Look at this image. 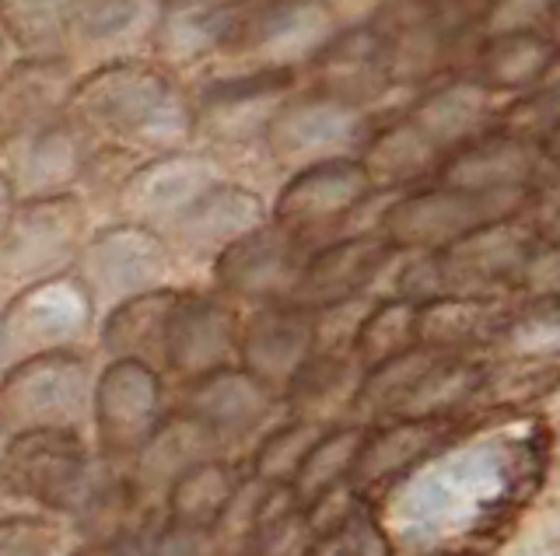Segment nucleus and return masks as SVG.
Segmentation results:
<instances>
[{
    "label": "nucleus",
    "mask_w": 560,
    "mask_h": 556,
    "mask_svg": "<svg viewBox=\"0 0 560 556\" xmlns=\"http://www.w3.org/2000/svg\"><path fill=\"white\" fill-rule=\"evenodd\" d=\"M175 294L179 287L148 291L102 311L95 326L102 354H109V360H144L151 368H162L165 322Z\"/></svg>",
    "instance_id": "obj_29"
},
{
    "label": "nucleus",
    "mask_w": 560,
    "mask_h": 556,
    "mask_svg": "<svg viewBox=\"0 0 560 556\" xmlns=\"http://www.w3.org/2000/svg\"><path fill=\"white\" fill-rule=\"evenodd\" d=\"M74 556H151V549L140 546L133 535H116V539H95V543L81 546Z\"/></svg>",
    "instance_id": "obj_46"
},
{
    "label": "nucleus",
    "mask_w": 560,
    "mask_h": 556,
    "mask_svg": "<svg viewBox=\"0 0 560 556\" xmlns=\"http://www.w3.org/2000/svg\"><path fill=\"white\" fill-rule=\"evenodd\" d=\"M396 252L399 249H393L378 232H350L329 238L308 252L288 301L319 311L350 298H364L375 291Z\"/></svg>",
    "instance_id": "obj_18"
},
{
    "label": "nucleus",
    "mask_w": 560,
    "mask_h": 556,
    "mask_svg": "<svg viewBox=\"0 0 560 556\" xmlns=\"http://www.w3.org/2000/svg\"><path fill=\"white\" fill-rule=\"evenodd\" d=\"M238 305L224 298L221 291L179 287L165 322L162 368L186 381L228 368L238 351Z\"/></svg>",
    "instance_id": "obj_16"
},
{
    "label": "nucleus",
    "mask_w": 560,
    "mask_h": 556,
    "mask_svg": "<svg viewBox=\"0 0 560 556\" xmlns=\"http://www.w3.org/2000/svg\"><path fill=\"white\" fill-rule=\"evenodd\" d=\"M92 228L95 214L81 193L14 200L0 235V291L70 273Z\"/></svg>",
    "instance_id": "obj_4"
},
{
    "label": "nucleus",
    "mask_w": 560,
    "mask_h": 556,
    "mask_svg": "<svg viewBox=\"0 0 560 556\" xmlns=\"http://www.w3.org/2000/svg\"><path fill=\"white\" fill-rule=\"evenodd\" d=\"M515 298L547 301L560 298V246L557 238H536V246L525 256L515 281Z\"/></svg>",
    "instance_id": "obj_42"
},
{
    "label": "nucleus",
    "mask_w": 560,
    "mask_h": 556,
    "mask_svg": "<svg viewBox=\"0 0 560 556\" xmlns=\"http://www.w3.org/2000/svg\"><path fill=\"white\" fill-rule=\"evenodd\" d=\"M413 319H417V301L396 298V294H389V298H372V305H368V311L354 329V340H350V354L358 357L361 371L413 346L417 343Z\"/></svg>",
    "instance_id": "obj_37"
},
{
    "label": "nucleus",
    "mask_w": 560,
    "mask_h": 556,
    "mask_svg": "<svg viewBox=\"0 0 560 556\" xmlns=\"http://www.w3.org/2000/svg\"><path fill=\"white\" fill-rule=\"evenodd\" d=\"M270 221V193L238 182V179H221L207 189L200 200H192L186 211L175 217L162 238L168 241L172 256L192 267H207L238 241L253 228Z\"/></svg>",
    "instance_id": "obj_14"
},
{
    "label": "nucleus",
    "mask_w": 560,
    "mask_h": 556,
    "mask_svg": "<svg viewBox=\"0 0 560 556\" xmlns=\"http://www.w3.org/2000/svg\"><path fill=\"white\" fill-rule=\"evenodd\" d=\"M95 326L98 311L74 273L25 284L0 305V360L14 364L49 351H74Z\"/></svg>",
    "instance_id": "obj_9"
},
{
    "label": "nucleus",
    "mask_w": 560,
    "mask_h": 556,
    "mask_svg": "<svg viewBox=\"0 0 560 556\" xmlns=\"http://www.w3.org/2000/svg\"><path fill=\"white\" fill-rule=\"evenodd\" d=\"M224 0H154L158 8V32L186 28L203 22L210 11H218Z\"/></svg>",
    "instance_id": "obj_45"
},
{
    "label": "nucleus",
    "mask_w": 560,
    "mask_h": 556,
    "mask_svg": "<svg viewBox=\"0 0 560 556\" xmlns=\"http://www.w3.org/2000/svg\"><path fill=\"white\" fill-rule=\"evenodd\" d=\"M315 354V311L294 301L253 305L238 322V368L249 371L273 395H284L288 381Z\"/></svg>",
    "instance_id": "obj_20"
},
{
    "label": "nucleus",
    "mask_w": 560,
    "mask_h": 556,
    "mask_svg": "<svg viewBox=\"0 0 560 556\" xmlns=\"http://www.w3.org/2000/svg\"><path fill=\"white\" fill-rule=\"evenodd\" d=\"M459 71L483 84L487 92L512 98L560 74V46L557 36H547V32H508V36L469 39Z\"/></svg>",
    "instance_id": "obj_25"
},
{
    "label": "nucleus",
    "mask_w": 560,
    "mask_h": 556,
    "mask_svg": "<svg viewBox=\"0 0 560 556\" xmlns=\"http://www.w3.org/2000/svg\"><path fill=\"white\" fill-rule=\"evenodd\" d=\"M238 473L235 465L214 459H203L189 465L183 476L168 483V521H183V525H200L210 529L224 511V504L238 490Z\"/></svg>",
    "instance_id": "obj_33"
},
{
    "label": "nucleus",
    "mask_w": 560,
    "mask_h": 556,
    "mask_svg": "<svg viewBox=\"0 0 560 556\" xmlns=\"http://www.w3.org/2000/svg\"><path fill=\"white\" fill-rule=\"evenodd\" d=\"M529 193H469L442 182H420L385 197L372 232L399 252H438L472 228L525 211Z\"/></svg>",
    "instance_id": "obj_3"
},
{
    "label": "nucleus",
    "mask_w": 560,
    "mask_h": 556,
    "mask_svg": "<svg viewBox=\"0 0 560 556\" xmlns=\"http://www.w3.org/2000/svg\"><path fill=\"white\" fill-rule=\"evenodd\" d=\"M151 556H218V539L210 529L168 521V525L158 532Z\"/></svg>",
    "instance_id": "obj_44"
},
{
    "label": "nucleus",
    "mask_w": 560,
    "mask_h": 556,
    "mask_svg": "<svg viewBox=\"0 0 560 556\" xmlns=\"http://www.w3.org/2000/svg\"><path fill=\"white\" fill-rule=\"evenodd\" d=\"M98 483L78 430H14L0 445V490L74 514Z\"/></svg>",
    "instance_id": "obj_8"
},
{
    "label": "nucleus",
    "mask_w": 560,
    "mask_h": 556,
    "mask_svg": "<svg viewBox=\"0 0 560 556\" xmlns=\"http://www.w3.org/2000/svg\"><path fill=\"white\" fill-rule=\"evenodd\" d=\"M14 60V54H11V46L4 43V36H0V74H4V67Z\"/></svg>",
    "instance_id": "obj_49"
},
{
    "label": "nucleus",
    "mask_w": 560,
    "mask_h": 556,
    "mask_svg": "<svg viewBox=\"0 0 560 556\" xmlns=\"http://www.w3.org/2000/svg\"><path fill=\"white\" fill-rule=\"evenodd\" d=\"M92 416L105 456H137L162 421V375L144 360H109L95 378Z\"/></svg>",
    "instance_id": "obj_19"
},
{
    "label": "nucleus",
    "mask_w": 560,
    "mask_h": 556,
    "mask_svg": "<svg viewBox=\"0 0 560 556\" xmlns=\"http://www.w3.org/2000/svg\"><path fill=\"white\" fill-rule=\"evenodd\" d=\"M490 346L515 364H553L560 351V298L515 301Z\"/></svg>",
    "instance_id": "obj_36"
},
{
    "label": "nucleus",
    "mask_w": 560,
    "mask_h": 556,
    "mask_svg": "<svg viewBox=\"0 0 560 556\" xmlns=\"http://www.w3.org/2000/svg\"><path fill=\"white\" fill-rule=\"evenodd\" d=\"M67 116L95 147L130 162L192 147L189 84L154 57L81 71L67 98Z\"/></svg>",
    "instance_id": "obj_1"
},
{
    "label": "nucleus",
    "mask_w": 560,
    "mask_h": 556,
    "mask_svg": "<svg viewBox=\"0 0 560 556\" xmlns=\"http://www.w3.org/2000/svg\"><path fill=\"white\" fill-rule=\"evenodd\" d=\"M154 36V0H84L67 43V60L81 74L102 63L151 57Z\"/></svg>",
    "instance_id": "obj_23"
},
{
    "label": "nucleus",
    "mask_w": 560,
    "mask_h": 556,
    "mask_svg": "<svg viewBox=\"0 0 560 556\" xmlns=\"http://www.w3.org/2000/svg\"><path fill=\"white\" fill-rule=\"evenodd\" d=\"M494 130L512 133L518 141H529L547 154H557V133H560V92L557 74L547 78L536 88L504 98V106L494 119Z\"/></svg>",
    "instance_id": "obj_38"
},
{
    "label": "nucleus",
    "mask_w": 560,
    "mask_h": 556,
    "mask_svg": "<svg viewBox=\"0 0 560 556\" xmlns=\"http://www.w3.org/2000/svg\"><path fill=\"white\" fill-rule=\"evenodd\" d=\"M372 119L375 116L347 106V102L298 84L270 116L267 133H262V162L280 182L308 165L354 158Z\"/></svg>",
    "instance_id": "obj_6"
},
{
    "label": "nucleus",
    "mask_w": 560,
    "mask_h": 556,
    "mask_svg": "<svg viewBox=\"0 0 560 556\" xmlns=\"http://www.w3.org/2000/svg\"><path fill=\"white\" fill-rule=\"evenodd\" d=\"M445 416H399L396 424L382 427L375 434H364L361 451L354 465H350V483L354 486H375L389 480L402 469H410L417 459H424L428 451L442 441Z\"/></svg>",
    "instance_id": "obj_30"
},
{
    "label": "nucleus",
    "mask_w": 560,
    "mask_h": 556,
    "mask_svg": "<svg viewBox=\"0 0 560 556\" xmlns=\"http://www.w3.org/2000/svg\"><path fill=\"white\" fill-rule=\"evenodd\" d=\"M92 158L95 144L63 113L0 154V176H4L14 200L81 193Z\"/></svg>",
    "instance_id": "obj_17"
},
{
    "label": "nucleus",
    "mask_w": 560,
    "mask_h": 556,
    "mask_svg": "<svg viewBox=\"0 0 560 556\" xmlns=\"http://www.w3.org/2000/svg\"><path fill=\"white\" fill-rule=\"evenodd\" d=\"M358 381L361 364L350 351H315L288 381L284 399L298 413V421H312L315 410L337 406L340 399H354Z\"/></svg>",
    "instance_id": "obj_34"
},
{
    "label": "nucleus",
    "mask_w": 560,
    "mask_h": 556,
    "mask_svg": "<svg viewBox=\"0 0 560 556\" xmlns=\"http://www.w3.org/2000/svg\"><path fill=\"white\" fill-rule=\"evenodd\" d=\"M337 546L343 556H393V539L385 532V525L378 521V514L368 508V504L358 497L350 504V511L343 514V521L332 532Z\"/></svg>",
    "instance_id": "obj_41"
},
{
    "label": "nucleus",
    "mask_w": 560,
    "mask_h": 556,
    "mask_svg": "<svg viewBox=\"0 0 560 556\" xmlns=\"http://www.w3.org/2000/svg\"><path fill=\"white\" fill-rule=\"evenodd\" d=\"M70 273L88 291L98 316L137 294L179 287V259L172 256L168 241L130 221H95Z\"/></svg>",
    "instance_id": "obj_5"
},
{
    "label": "nucleus",
    "mask_w": 560,
    "mask_h": 556,
    "mask_svg": "<svg viewBox=\"0 0 560 556\" xmlns=\"http://www.w3.org/2000/svg\"><path fill=\"white\" fill-rule=\"evenodd\" d=\"M501 106V95L487 92L463 71H448L413 92L399 109L438 151L448 154L494 127Z\"/></svg>",
    "instance_id": "obj_22"
},
{
    "label": "nucleus",
    "mask_w": 560,
    "mask_h": 556,
    "mask_svg": "<svg viewBox=\"0 0 560 556\" xmlns=\"http://www.w3.org/2000/svg\"><path fill=\"white\" fill-rule=\"evenodd\" d=\"M298 84L302 71H235L189 81L192 147L210 154L228 179L267 193V182L277 186V179L262 162V133Z\"/></svg>",
    "instance_id": "obj_2"
},
{
    "label": "nucleus",
    "mask_w": 560,
    "mask_h": 556,
    "mask_svg": "<svg viewBox=\"0 0 560 556\" xmlns=\"http://www.w3.org/2000/svg\"><path fill=\"white\" fill-rule=\"evenodd\" d=\"M515 301L483 294H434L417 301L413 340L445 354H477L498 340Z\"/></svg>",
    "instance_id": "obj_27"
},
{
    "label": "nucleus",
    "mask_w": 560,
    "mask_h": 556,
    "mask_svg": "<svg viewBox=\"0 0 560 556\" xmlns=\"http://www.w3.org/2000/svg\"><path fill=\"white\" fill-rule=\"evenodd\" d=\"M354 158L364 168V176L372 182L375 193H402V189L431 182L445 154L396 106L372 119V127H368Z\"/></svg>",
    "instance_id": "obj_26"
},
{
    "label": "nucleus",
    "mask_w": 560,
    "mask_h": 556,
    "mask_svg": "<svg viewBox=\"0 0 560 556\" xmlns=\"http://www.w3.org/2000/svg\"><path fill=\"white\" fill-rule=\"evenodd\" d=\"M60 529L46 518H0V556H57Z\"/></svg>",
    "instance_id": "obj_43"
},
{
    "label": "nucleus",
    "mask_w": 560,
    "mask_h": 556,
    "mask_svg": "<svg viewBox=\"0 0 560 556\" xmlns=\"http://www.w3.org/2000/svg\"><path fill=\"white\" fill-rule=\"evenodd\" d=\"M221 441L189 413H175L168 421H158L144 448L137 451V483L144 490L165 494L175 476H183L189 465L214 459Z\"/></svg>",
    "instance_id": "obj_31"
},
{
    "label": "nucleus",
    "mask_w": 560,
    "mask_h": 556,
    "mask_svg": "<svg viewBox=\"0 0 560 556\" xmlns=\"http://www.w3.org/2000/svg\"><path fill=\"white\" fill-rule=\"evenodd\" d=\"M84 0H0V36L14 57H67Z\"/></svg>",
    "instance_id": "obj_32"
},
{
    "label": "nucleus",
    "mask_w": 560,
    "mask_h": 556,
    "mask_svg": "<svg viewBox=\"0 0 560 556\" xmlns=\"http://www.w3.org/2000/svg\"><path fill=\"white\" fill-rule=\"evenodd\" d=\"M323 4L337 14V19L347 25V22H361V19H368L382 0H323Z\"/></svg>",
    "instance_id": "obj_47"
},
{
    "label": "nucleus",
    "mask_w": 560,
    "mask_h": 556,
    "mask_svg": "<svg viewBox=\"0 0 560 556\" xmlns=\"http://www.w3.org/2000/svg\"><path fill=\"white\" fill-rule=\"evenodd\" d=\"M364 434L368 430L361 427H337V430H323L315 438V445L305 451L302 465H298V473L288 483L298 508L305 511L315 497H323L326 490L340 486L350 476V465L358 459Z\"/></svg>",
    "instance_id": "obj_35"
},
{
    "label": "nucleus",
    "mask_w": 560,
    "mask_h": 556,
    "mask_svg": "<svg viewBox=\"0 0 560 556\" xmlns=\"http://www.w3.org/2000/svg\"><path fill=\"white\" fill-rule=\"evenodd\" d=\"M378 32L396 92L410 98L428 81L459 71L469 36L455 28L434 0H382L364 19Z\"/></svg>",
    "instance_id": "obj_11"
},
{
    "label": "nucleus",
    "mask_w": 560,
    "mask_h": 556,
    "mask_svg": "<svg viewBox=\"0 0 560 556\" xmlns=\"http://www.w3.org/2000/svg\"><path fill=\"white\" fill-rule=\"evenodd\" d=\"M95 368L78 346L14 360L0 378V421L14 430H78L92 410Z\"/></svg>",
    "instance_id": "obj_7"
},
{
    "label": "nucleus",
    "mask_w": 560,
    "mask_h": 556,
    "mask_svg": "<svg viewBox=\"0 0 560 556\" xmlns=\"http://www.w3.org/2000/svg\"><path fill=\"white\" fill-rule=\"evenodd\" d=\"M553 165L557 154L490 127L463 147L448 151L431 182L469 189V193H529L536 179Z\"/></svg>",
    "instance_id": "obj_21"
},
{
    "label": "nucleus",
    "mask_w": 560,
    "mask_h": 556,
    "mask_svg": "<svg viewBox=\"0 0 560 556\" xmlns=\"http://www.w3.org/2000/svg\"><path fill=\"white\" fill-rule=\"evenodd\" d=\"M375 193L358 158L319 162L284 176L270 193V221L308 249L337 238L350 221L368 211Z\"/></svg>",
    "instance_id": "obj_10"
},
{
    "label": "nucleus",
    "mask_w": 560,
    "mask_h": 556,
    "mask_svg": "<svg viewBox=\"0 0 560 556\" xmlns=\"http://www.w3.org/2000/svg\"><path fill=\"white\" fill-rule=\"evenodd\" d=\"M326 427L315 424V421H294L288 427H277L270 438H262L256 456H253V473L256 480L270 483V486H280V483H291V476L298 473V465H302L305 451L315 445Z\"/></svg>",
    "instance_id": "obj_39"
},
{
    "label": "nucleus",
    "mask_w": 560,
    "mask_h": 556,
    "mask_svg": "<svg viewBox=\"0 0 560 556\" xmlns=\"http://www.w3.org/2000/svg\"><path fill=\"white\" fill-rule=\"evenodd\" d=\"M78 71L67 57H14L0 74V154L67 113Z\"/></svg>",
    "instance_id": "obj_24"
},
{
    "label": "nucleus",
    "mask_w": 560,
    "mask_h": 556,
    "mask_svg": "<svg viewBox=\"0 0 560 556\" xmlns=\"http://www.w3.org/2000/svg\"><path fill=\"white\" fill-rule=\"evenodd\" d=\"M508 32H547L557 36V0H483L469 25V39L508 36Z\"/></svg>",
    "instance_id": "obj_40"
},
{
    "label": "nucleus",
    "mask_w": 560,
    "mask_h": 556,
    "mask_svg": "<svg viewBox=\"0 0 560 556\" xmlns=\"http://www.w3.org/2000/svg\"><path fill=\"white\" fill-rule=\"evenodd\" d=\"M4 430H8V427H4V421H0V445H4Z\"/></svg>",
    "instance_id": "obj_50"
},
{
    "label": "nucleus",
    "mask_w": 560,
    "mask_h": 556,
    "mask_svg": "<svg viewBox=\"0 0 560 556\" xmlns=\"http://www.w3.org/2000/svg\"><path fill=\"white\" fill-rule=\"evenodd\" d=\"M302 84L368 116H382L407 102L396 92L378 32L364 19L340 25L315 49V57L302 67Z\"/></svg>",
    "instance_id": "obj_13"
},
{
    "label": "nucleus",
    "mask_w": 560,
    "mask_h": 556,
    "mask_svg": "<svg viewBox=\"0 0 560 556\" xmlns=\"http://www.w3.org/2000/svg\"><path fill=\"white\" fill-rule=\"evenodd\" d=\"M308 252L312 249L302 238H294L280 224L267 221L249 235H242L238 241H232L210 263V281H214V291H221L232 301H288Z\"/></svg>",
    "instance_id": "obj_15"
},
{
    "label": "nucleus",
    "mask_w": 560,
    "mask_h": 556,
    "mask_svg": "<svg viewBox=\"0 0 560 556\" xmlns=\"http://www.w3.org/2000/svg\"><path fill=\"white\" fill-rule=\"evenodd\" d=\"M0 305H4V291H0Z\"/></svg>",
    "instance_id": "obj_51"
},
{
    "label": "nucleus",
    "mask_w": 560,
    "mask_h": 556,
    "mask_svg": "<svg viewBox=\"0 0 560 556\" xmlns=\"http://www.w3.org/2000/svg\"><path fill=\"white\" fill-rule=\"evenodd\" d=\"M228 179L224 168L200 147L165 151L140 158L102 211V221H130L162 235L192 200H200L214 182Z\"/></svg>",
    "instance_id": "obj_12"
},
{
    "label": "nucleus",
    "mask_w": 560,
    "mask_h": 556,
    "mask_svg": "<svg viewBox=\"0 0 560 556\" xmlns=\"http://www.w3.org/2000/svg\"><path fill=\"white\" fill-rule=\"evenodd\" d=\"M270 403H273V392L267 386H259V381L249 371H242L238 364H228V368L189 378L183 413H189L192 421H200L224 445V441L242 438V434H249L262 416H267Z\"/></svg>",
    "instance_id": "obj_28"
},
{
    "label": "nucleus",
    "mask_w": 560,
    "mask_h": 556,
    "mask_svg": "<svg viewBox=\"0 0 560 556\" xmlns=\"http://www.w3.org/2000/svg\"><path fill=\"white\" fill-rule=\"evenodd\" d=\"M11 206H14V197H11V189L4 182V176H0V235H4V224L11 217Z\"/></svg>",
    "instance_id": "obj_48"
}]
</instances>
